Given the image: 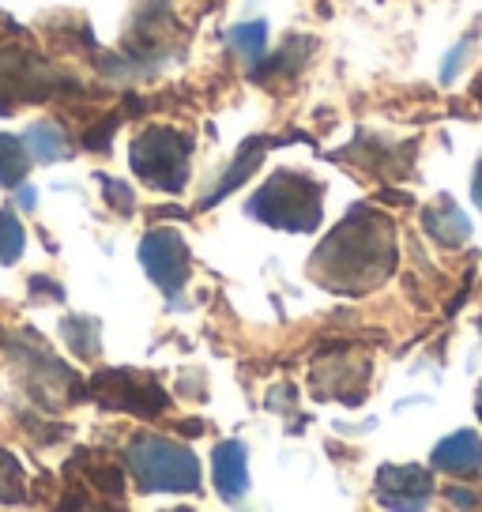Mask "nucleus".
Here are the masks:
<instances>
[{"label": "nucleus", "mask_w": 482, "mask_h": 512, "mask_svg": "<svg viewBox=\"0 0 482 512\" xmlns=\"http://www.w3.org/2000/svg\"><path fill=\"white\" fill-rule=\"evenodd\" d=\"M230 42H234V49H238L245 61H257L260 53H264V23L238 27V31L230 34Z\"/></svg>", "instance_id": "13"}, {"label": "nucleus", "mask_w": 482, "mask_h": 512, "mask_svg": "<svg viewBox=\"0 0 482 512\" xmlns=\"http://www.w3.org/2000/svg\"><path fill=\"white\" fill-rule=\"evenodd\" d=\"M475 204L482 208V166L475 170Z\"/></svg>", "instance_id": "16"}, {"label": "nucleus", "mask_w": 482, "mask_h": 512, "mask_svg": "<svg viewBox=\"0 0 482 512\" xmlns=\"http://www.w3.org/2000/svg\"><path fill=\"white\" fill-rule=\"evenodd\" d=\"M140 260H144L147 275H151L166 294L181 290L185 275H189V249H185V241L177 238L174 230H155V234H147L144 245H140Z\"/></svg>", "instance_id": "5"}, {"label": "nucleus", "mask_w": 482, "mask_h": 512, "mask_svg": "<svg viewBox=\"0 0 482 512\" xmlns=\"http://www.w3.org/2000/svg\"><path fill=\"white\" fill-rule=\"evenodd\" d=\"M129 464L140 486L155 494H189L200 486V464L193 452L159 437H136L129 448Z\"/></svg>", "instance_id": "2"}, {"label": "nucleus", "mask_w": 482, "mask_h": 512, "mask_svg": "<svg viewBox=\"0 0 482 512\" xmlns=\"http://www.w3.org/2000/svg\"><path fill=\"white\" fill-rule=\"evenodd\" d=\"M422 219H426V234H430L437 245H445V249H456V245H464V241L471 238V223H467V215L452 204L449 196H441V204L426 211Z\"/></svg>", "instance_id": "9"}, {"label": "nucleus", "mask_w": 482, "mask_h": 512, "mask_svg": "<svg viewBox=\"0 0 482 512\" xmlns=\"http://www.w3.org/2000/svg\"><path fill=\"white\" fill-rule=\"evenodd\" d=\"M475 407H479V418H482V388H479V403H475Z\"/></svg>", "instance_id": "18"}, {"label": "nucleus", "mask_w": 482, "mask_h": 512, "mask_svg": "<svg viewBox=\"0 0 482 512\" xmlns=\"http://www.w3.org/2000/svg\"><path fill=\"white\" fill-rule=\"evenodd\" d=\"M211 475H215V490L226 501H238L249 490V471H245V448L238 441H223L211 456Z\"/></svg>", "instance_id": "8"}, {"label": "nucleus", "mask_w": 482, "mask_h": 512, "mask_svg": "<svg viewBox=\"0 0 482 512\" xmlns=\"http://www.w3.org/2000/svg\"><path fill=\"white\" fill-rule=\"evenodd\" d=\"M23 144H27V155L38 159V162H53V159H61V155H65V136H61V128H53V125L27 128Z\"/></svg>", "instance_id": "10"}, {"label": "nucleus", "mask_w": 482, "mask_h": 512, "mask_svg": "<svg viewBox=\"0 0 482 512\" xmlns=\"http://www.w3.org/2000/svg\"><path fill=\"white\" fill-rule=\"evenodd\" d=\"M464 57H467V38L456 49H452V57L445 61V72H441V80H445V83L456 80V72H460V61H464Z\"/></svg>", "instance_id": "14"}, {"label": "nucleus", "mask_w": 482, "mask_h": 512, "mask_svg": "<svg viewBox=\"0 0 482 512\" xmlns=\"http://www.w3.org/2000/svg\"><path fill=\"white\" fill-rule=\"evenodd\" d=\"M392 268V230L388 219L354 211L343 219L332 238L321 245L313 260V272L328 279V287H373V279H385Z\"/></svg>", "instance_id": "1"}, {"label": "nucleus", "mask_w": 482, "mask_h": 512, "mask_svg": "<svg viewBox=\"0 0 482 512\" xmlns=\"http://www.w3.org/2000/svg\"><path fill=\"white\" fill-rule=\"evenodd\" d=\"M471 95H475V102H479V106H482V76H479V80H475V83H471Z\"/></svg>", "instance_id": "17"}, {"label": "nucleus", "mask_w": 482, "mask_h": 512, "mask_svg": "<svg viewBox=\"0 0 482 512\" xmlns=\"http://www.w3.org/2000/svg\"><path fill=\"white\" fill-rule=\"evenodd\" d=\"M479 332H482V317H479Z\"/></svg>", "instance_id": "19"}, {"label": "nucleus", "mask_w": 482, "mask_h": 512, "mask_svg": "<svg viewBox=\"0 0 482 512\" xmlns=\"http://www.w3.org/2000/svg\"><path fill=\"white\" fill-rule=\"evenodd\" d=\"M132 166L147 185L177 192L189 177V140L174 128H151L132 144Z\"/></svg>", "instance_id": "4"}, {"label": "nucleus", "mask_w": 482, "mask_h": 512, "mask_svg": "<svg viewBox=\"0 0 482 512\" xmlns=\"http://www.w3.org/2000/svg\"><path fill=\"white\" fill-rule=\"evenodd\" d=\"M434 467L445 475H479L482 471V441L471 430L445 437L434 448Z\"/></svg>", "instance_id": "7"}, {"label": "nucleus", "mask_w": 482, "mask_h": 512, "mask_svg": "<svg viewBox=\"0 0 482 512\" xmlns=\"http://www.w3.org/2000/svg\"><path fill=\"white\" fill-rule=\"evenodd\" d=\"M430 494H434V482H430V471L422 467L388 464L377 471V497L392 509H422Z\"/></svg>", "instance_id": "6"}, {"label": "nucleus", "mask_w": 482, "mask_h": 512, "mask_svg": "<svg viewBox=\"0 0 482 512\" xmlns=\"http://www.w3.org/2000/svg\"><path fill=\"white\" fill-rule=\"evenodd\" d=\"M27 144L16 136H0V185H16L19 177L27 174Z\"/></svg>", "instance_id": "11"}, {"label": "nucleus", "mask_w": 482, "mask_h": 512, "mask_svg": "<svg viewBox=\"0 0 482 512\" xmlns=\"http://www.w3.org/2000/svg\"><path fill=\"white\" fill-rule=\"evenodd\" d=\"M23 253V226L16 223V215L0 211V264H12Z\"/></svg>", "instance_id": "12"}, {"label": "nucleus", "mask_w": 482, "mask_h": 512, "mask_svg": "<svg viewBox=\"0 0 482 512\" xmlns=\"http://www.w3.org/2000/svg\"><path fill=\"white\" fill-rule=\"evenodd\" d=\"M249 211L272 226H287V230H313L321 223V189L302 174H279L253 196Z\"/></svg>", "instance_id": "3"}, {"label": "nucleus", "mask_w": 482, "mask_h": 512, "mask_svg": "<svg viewBox=\"0 0 482 512\" xmlns=\"http://www.w3.org/2000/svg\"><path fill=\"white\" fill-rule=\"evenodd\" d=\"M449 497L456 501V505H475V497H471V490H449Z\"/></svg>", "instance_id": "15"}]
</instances>
